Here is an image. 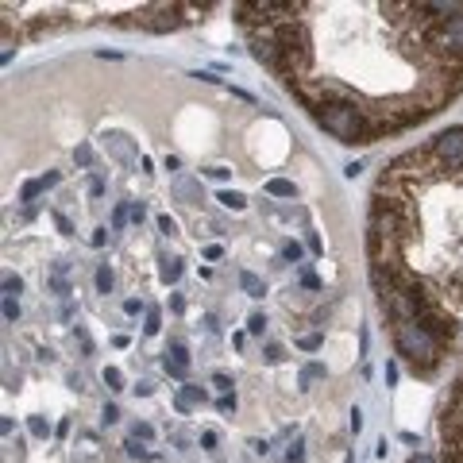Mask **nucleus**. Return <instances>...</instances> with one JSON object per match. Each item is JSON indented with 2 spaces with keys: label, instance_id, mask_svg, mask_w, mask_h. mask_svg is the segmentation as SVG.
<instances>
[{
  "label": "nucleus",
  "instance_id": "obj_7",
  "mask_svg": "<svg viewBox=\"0 0 463 463\" xmlns=\"http://www.w3.org/2000/svg\"><path fill=\"white\" fill-rule=\"evenodd\" d=\"M240 286H243V294H247V297H263V294H267V286L259 282L251 270H243V274H240Z\"/></svg>",
  "mask_w": 463,
  "mask_h": 463
},
{
  "label": "nucleus",
  "instance_id": "obj_44",
  "mask_svg": "<svg viewBox=\"0 0 463 463\" xmlns=\"http://www.w3.org/2000/svg\"><path fill=\"white\" fill-rule=\"evenodd\" d=\"M460 336H463V324H460Z\"/></svg>",
  "mask_w": 463,
  "mask_h": 463
},
{
  "label": "nucleus",
  "instance_id": "obj_28",
  "mask_svg": "<svg viewBox=\"0 0 463 463\" xmlns=\"http://www.w3.org/2000/svg\"><path fill=\"white\" fill-rule=\"evenodd\" d=\"M73 159H78V166H89V162H93V147H78Z\"/></svg>",
  "mask_w": 463,
  "mask_h": 463
},
{
  "label": "nucleus",
  "instance_id": "obj_39",
  "mask_svg": "<svg viewBox=\"0 0 463 463\" xmlns=\"http://www.w3.org/2000/svg\"><path fill=\"white\" fill-rule=\"evenodd\" d=\"M302 282L309 286V290H321V282H317V274H309V270H305V274H302Z\"/></svg>",
  "mask_w": 463,
  "mask_h": 463
},
{
  "label": "nucleus",
  "instance_id": "obj_26",
  "mask_svg": "<svg viewBox=\"0 0 463 463\" xmlns=\"http://www.w3.org/2000/svg\"><path fill=\"white\" fill-rule=\"evenodd\" d=\"M101 421H105V425H116V421H120V410H116V405H105V410H101Z\"/></svg>",
  "mask_w": 463,
  "mask_h": 463
},
{
  "label": "nucleus",
  "instance_id": "obj_2",
  "mask_svg": "<svg viewBox=\"0 0 463 463\" xmlns=\"http://www.w3.org/2000/svg\"><path fill=\"white\" fill-rule=\"evenodd\" d=\"M390 332H394V347H398L401 363L410 367L413 374L433 378V374L440 371V363H444V356H448V347L440 344V340L428 336L417 321H390Z\"/></svg>",
  "mask_w": 463,
  "mask_h": 463
},
{
  "label": "nucleus",
  "instance_id": "obj_38",
  "mask_svg": "<svg viewBox=\"0 0 463 463\" xmlns=\"http://www.w3.org/2000/svg\"><path fill=\"white\" fill-rule=\"evenodd\" d=\"M143 216H147V209H143V201H135V205H132V220H135V224H139V220H143Z\"/></svg>",
  "mask_w": 463,
  "mask_h": 463
},
{
  "label": "nucleus",
  "instance_id": "obj_22",
  "mask_svg": "<svg viewBox=\"0 0 463 463\" xmlns=\"http://www.w3.org/2000/svg\"><path fill=\"white\" fill-rule=\"evenodd\" d=\"M16 317H19V302H16V297H4V321L16 324Z\"/></svg>",
  "mask_w": 463,
  "mask_h": 463
},
{
  "label": "nucleus",
  "instance_id": "obj_37",
  "mask_svg": "<svg viewBox=\"0 0 463 463\" xmlns=\"http://www.w3.org/2000/svg\"><path fill=\"white\" fill-rule=\"evenodd\" d=\"M139 309H143V302H135V297H128V302H124V313H128V317H135Z\"/></svg>",
  "mask_w": 463,
  "mask_h": 463
},
{
  "label": "nucleus",
  "instance_id": "obj_27",
  "mask_svg": "<svg viewBox=\"0 0 463 463\" xmlns=\"http://www.w3.org/2000/svg\"><path fill=\"white\" fill-rule=\"evenodd\" d=\"M216 410H220V413H232V410H236V394H224V398L216 401Z\"/></svg>",
  "mask_w": 463,
  "mask_h": 463
},
{
  "label": "nucleus",
  "instance_id": "obj_36",
  "mask_svg": "<svg viewBox=\"0 0 463 463\" xmlns=\"http://www.w3.org/2000/svg\"><path fill=\"white\" fill-rule=\"evenodd\" d=\"M213 386H220V390L228 394L232 390V378H228V374H213Z\"/></svg>",
  "mask_w": 463,
  "mask_h": 463
},
{
  "label": "nucleus",
  "instance_id": "obj_17",
  "mask_svg": "<svg viewBox=\"0 0 463 463\" xmlns=\"http://www.w3.org/2000/svg\"><path fill=\"white\" fill-rule=\"evenodd\" d=\"M19 290H24V282H19V274H4V297H16Z\"/></svg>",
  "mask_w": 463,
  "mask_h": 463
},
{
  "label": "nucleus",
  "instance_id": "obj_20",
  "mask_svg": "<svg viewBox=\"0 0 463 463\" xmlns=\"http://www.w3.org/2000/svg\"><path fill=\"white\" fill-rule=\"evenodd\" d=\"M282 259H286V263H297V259H302V243H297V240H290V243L282 247Z\"/></svg>",
  "mask_w": 463,
  "mask_h": 463
},
{
  "label": "nucleus",
  "instance_id": "obj_12",
  "mask_svg": "<svg viewBox=\"0 0 463 463\" xmlns=\"http://www.w3.org/2000/svg\"><path fill=\"white\" fill-rule=\"evenodd\" d=\"M174 193H178L182 201H193V197H197V182H189V178H178V182H174Z\"/></svg>",
  "mask_w": 463,
  "mask_h": 463
},
{
  "label": "nucleus",
  "instance_id": "obj_21",
  "mask_svg": "<svg viewBox=\"0 0 463 463\" xmlns=\"http://www.w3.org/2000/svg\"><path fill=\"white\" fill-rule=\"evenodd\" d=\"M286 463H305V444L302 440H294V448L286 452Z\"/></svg>",
  "mask_w": 463,
  "mask_h": 463
},
{
  "label": "nucleus",
  "instance_id": "obj_42",
  "mask_svg": "<svg viewBox=\"0 0 463 463\" xmlns=\"http://www.w3.org/2000/svg\"><path fill=\"white\" fill-rule=\"evenodd\" d=\"M43 186L51 189V186H58V170H51V174H43Z\"/></svg>",
  "mask_w": 463,
  "mask_h": 463
},
{
  "label": "nucleus",
  "instance_id": "obj_5",
  "mask_svg": "<svg viewBox=\"0 0 463 463\" xmlns=\"http://www.w3.org/2000/svg\"><path fill=\"white\" fill-rule=\"evenodd\" d=\"M108 151H112L120 162H132L135 159V147L124 139V135H108Z\"/></svg>",
  "mask_w": 463,
  "mask_h": 463
},
{
  "label": "nucleus",
  "instance_id": "obj_16",
  "mask_svg": "<svg viewBox=\"0 0 463 463\" xmlns=\"http://www.w3.org/2000/svg\"><path fill=\"white\" fill-rule=\"evenodd\" d=\"M43 189H46V186H43V178H35V182H27V186H24V193H19V197H24V201H35V197L43 193Z\"/></svg>",
  "mask_w": 463,
  "mask_h": 463
},
{
  "label": "nucleus",
  "instance_id": "obj_29",
  "mask_svg": "<svg viewBox=\"0 0 463 463\" xmlns=\"http://www.w3.org/2000/svg\"><path fill=\"white\" fill-rule=\"evenodd\" d=\"M297 347H305V351H317V347H321V336H302V340H297Z\"/></svg>",
  "mask_w": 463,
  "mask_h": 463
},
{
  "label": "nucleus",
  "instance_id": "obj_8",
  "mask_svg": "<svg viewBox=\"0 0 463 463\" xmlns=\"http://www.w3.org/2000/svg\"><path fill=\"white\" fill-rule=\"evenodd\" d=\"M159 278H162V282H178V278H182V263H178V259H162V267H159Z\"/></svg>",
  "mask_w": 463,
  "mask_h": 463
},
{
  "label": "nucleus",
  "instance_id": "obj_14",
  "mask_svg": "<svg viewBox=\"0 0 463 463\" xmlns=\"http://www.w3.org/2000/svg\"><path fill=\"white\" fill-rule=\"evenodd\" d=\"M159 329H162V313L159 309H147V324H143V332H147V336H155Z\"/></svg>",
  "mask_w": 463,
  "mask_h": 463
},
{
  "label": "nucleus",
  "instance_id": "obj_19",
  "mask_svg": "<svg viewBox=\"0 0 463 463\" xmlns=\"http://www.w3.org/2000/svg\"><path fill=\"white\" fill-rule=\"evenodd\" d=\"M27 428H31V437H51V425H46L43 417H31V421H27Z\"/></svg>",
  "mask_w": 463,
  "mask_h": 463
},
{
  "label": "nucleus",
  "instance_id": "obj_6",
  "mask_svg": "<svg viewBox=\"0 0 463 463\" xmlns=\"http://www.w3.org/2000/svg\"><path fill=\"white\" fill-rule=\"evenodd\" d=\"M267 193L270 197H297V186H294V182H286V178H270L267 182Z\"/></svg>",
  "mask_w": 463,
  "mask_h": 463
},
{
  "label": "nucleus",
  "instance_id": "obj_41",
  "mask_svg": "<svg viewBox=\"0 0 463 463\" xmlns=\"http://www.w3.org/2000/svg\"><path fill=\"white\" fill-rule=\"evenodd\" d=\"M220 255H224L220 243H209V247H205V259H220Z\"/></svg>",
  "mask_w": 463,
  "mask_h": 463
},
{
  "label": "nucleus",
  "instance_id": "obj_9",
  "mask_svg": "<svg viewBox=\"0 0 463 463\" xmlns=\"http://www.w3.org/2000/svg\"><path fill=\"white\" fill-rule=\"evenodd\" d=\"M220 205L232 209V213H240V209H247V197L236 193V189H224V193H220Z\"/></svg>",
  "mask_w": 463,
  "mask_h": 463
},
{
  "label": "nucleus",
  "instance_id": "obj_34",
  "mask_svg": "<svg viewBox=\"0 0 463 463\" xmlns=\"http://www.w3.org/2000/svg\"><path fill=\"white\" fill-rule=\"evenodd\" d=\"M54 224H58V232H66V236H70V232H73V224H70V220H66V216H62V213H54Z\"/></svg>",
  "mask_w": 463,
  "mask_h": 463
},
{
  "label": "nucleus",
  "instance_id": "obj_15",
  "mask_svg": "<svg viewBox=\"0 0 463 463\" xmlns=\"http://www.w3.org/2000/svg\"><path fill=\"white\" fill-rule=\"evenodd\" d=\"M112 282H116L112 270H108V267H97V290H101V294H108V290H112Z\"/></svg>",
  "mask_w": 463,
  "mask_h": 463
},
{
  "label": "nucleus",
  "instance_id": "obj_43",
  "mask_svg": "<svg viewBox=\"0 0 463 463\" xmlns=\"http://www.w3.org/2000/svg\"><path fill=\"white\" fill-rule=\"evenodd\" d=\"M201 444H205V448H216V433H201Z\"/></svg>",
  "mask_w": 463,
  "mask_h": 463
},
{
  "label": "nucleus",
  "instance_id": "obj_33",
  "mask_svg": "<svg viewBox=\"0 0 463 463\" xmlns=\"http://www.w3.org/2000/svg\"><path fill=\"white\" fill-rule=\"evenodd\" d=\"M228 174H232V170H224V166H213V170H209V178H213V182H228Z\"/></svg>",
  "mask_w": 463,
  "mask_h": 463
},
{
  "label": "nucleus",
  "instance_id": "obj_25",
  "mask_svg": "<svg viewBox=\"0 0 463 463\" xmlns=\"http://www.w3.org/2000/svg\"><path fill=\"white\" fill-rule=\"evenodd\" d=\"M162 367H166V374H174V378H186V371H189L186 363H174V359H166Z\"/></svg>",
  "mask_w": 463,
  "mask_h": 463
},
{
  "label": "nucleus",
  "instance_id": "obj_18",
  "mask_svg": "<svg viewBox=\"0 0 463 463\" xmlns=\"http://www.w3.org/2000/svg\"><path fill=\"white\" fill-rule=\"evenodd\" d=\"M105 383H108V390H120V386H124V374L116 371V367H105Z\"/></svg>",
  "mask_w": 463,
  "mask_h": 463
},
{
  "label": "nucleus",
  "instance_id": "obj_13",
  "mask_svg": "<svg viewBox=\"0 0 463 463\" xmlns=\"http://www.w3.org/2000/svg\"><path fill=\"white\" fill-rule=\"evenodd\" d=\"M247 332H251V336H263V332H267V317H263V313H251V317H247Z\"/></svg>",
  "mask_w": 463,
  "mask_h": 463
},
{
  "label": "nucleus",
  "instance_id": "obj_3",
  "mask_svg": "<svg viewBox=\"0 0 463 463\" xmlns=\"http://www.w3.org/2000/svg\"><path fill=\"white\" fill-rule=\"evenodd\" d=\"M428 159L437 162L440 170H460L463 166V124L444 128L440 135H433V143H428Z\"/></svg>",
  "mask_w": 463,
  "mask_h": 463
},
{
  "label": "nucleus",
  "instance_id": "obj_24",
  "mask_svg": "<svg viewBox=\"0 0 463 463\" xmlns=\"http://www.w3.org/2000/svg\"><path fill=\"white\" fill-rule=\"evenodd\" d=\"M128 216H132V209L116 205V213H112V228H124V224H128Z\"/></svg>",
  "mask_w": 463,
  "mask_h": 463
},
{
  "label": "nucleus",
  "instance_id": "obj_1",
  "mask_svg": "<svg viewBox=\"0 0 463 463\" xmlns=\"http://www.w3.org/2000/svg\"><path fill=\"white\" fill-rule=\"evenodd\" d=\"M313 120L340 143H351V147H367V143L378 139V128L371 120V108L356 105V101L347 97H332L321 112H313Z\"/></svg>",
  "mask_w": 463,
  "mask_h": 463
},
{
  "label": "nucleus",
  "instance_id": "obj_4",
  "mask_svg": "<svg viewBox=\"0 0 463 463\" xmlns=\"http://www.w3.org/2000/svg\"><path fill=\"white\" fill-rule=\"evenodd\" d=\"M197 405H205V390H201V386H182L178 398H174V410L189 413V410H197Z\"/></svg>",
  "mask_w": 463,
  "mask_h": 463
},
{
  "label": "nucleus",
  "instance_id": "obj_10",
  "mask_svg": "<svg viewBox=\"0 0 463 463\" xmlns=\"http://www.w3.org/2000/svg\"><path fill=\"white\" fill-rule=\"evenodd\" d=\"M166 359H174V363H186V367H189V351H186V344H182V340H170Z\"/></svg>",
  "mask_w": 463,
  "mask_h": 463
},
{
  "label": "nucleus",
  "instance_id": "obj_23",
  "mask_svg": "<svg viewBox=\"0 0 463 463\" xmlns=\"http://www.w3.org/2000/svg\"><path fill=\"white\" fill-rule=\"evenodd\" d=\"M128 455H132V460H151V452H147V448H139V440H128Z\"/></svg>",
  "mask_w": 463,
  "mask_h": 463
},
{
  "label": "nucleus",
  "instance_id": "obj_32",
  "mask_svg": "<svg viewBox=\"0 0 463 463\" xmlns=\"http://www.w3.org/2000/svg\"><path fill=\"white\" fill-rule=\"evenodd\" d=\"M410 463H440L433 452H417V455H410Z\"/></svg>",
  "mask_w": 463,
  "mask_h": 463
},
{
  "label": "nucleus",
  "instance_id": "obj_35",
  "mask_svg": "<svg viewBox=\"0 0 463 463\" xmlns=\"http://www.w3.org/2000/svg\"><path fill=\"white\" fill-rule=\"evenodd\" d=\"M159 228L166 232V236H174V232H178V224L170 220V216H159Z\"/></svg>",
  "mask_w": 463,
  "mask_h": 463
},
{
  "label": "nucleus",
  "instance_id": "obj_30",
  "mask_svg": "<svg viewBox=\"0 0 463 463\" xmlns=\"http://www.w3.org/2000/svg\"><path fill=\"white\" fill-rule=\"evenodd\" d=\"M282 359H286V351H282L278 344H270V347H267V363H282Z\"/></svg>",
  "mask_w": 463,
  "mask_h": 463
},
{
  "label": "nucleus",
  "instance_id": "obj_11",
  "mask_svg": "<svg viewBox=\"0 0 463 463\" xmlns=\"http://www.w3.org/2000/svg\"><path fill=\"white\" fill-rule=\"evenodd\" d=\"M321 378H324V367H321V363H309V367L302 371V386H305V390H309L313 383H321Z\"/></svg>",
  "mask_w": 463,
  "mask_h": 463
},
{
  "label": "nucleus",
  "instance_id": "obj_31",
  "mask_svg": "<svg viewBox=\"0 0 463 463\" xmlns=\"http://www.w3.org/2000/svg\"><path fill=\"white\" fill-rule=\"evenodd\" d=\"M151 437H155L151 425H135V440H151Z\"/></svg>",
  "mask_w": 463,
  "mask_h": 463
},
{
  "label": "nucleus",
  "instance_id": "obj_40",
  "mask_svg": "<svg viewBox=\"0 0 463 463\" xmlns=\"http://www.w3.org/2000/svg\"><path fill=\"white\" fill-rule=\"evenodd\" d=\"M359 428H363V413L351 410V433H359Z\"/></svg>",
  "mask_w": 463,
  "mask_h": 463
}]
</instances>
